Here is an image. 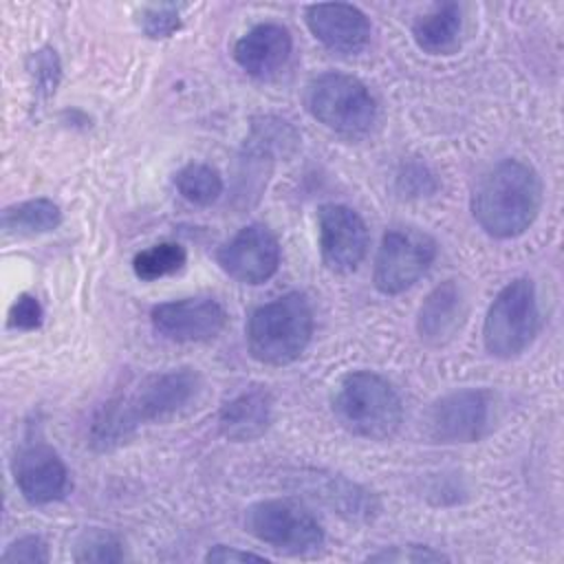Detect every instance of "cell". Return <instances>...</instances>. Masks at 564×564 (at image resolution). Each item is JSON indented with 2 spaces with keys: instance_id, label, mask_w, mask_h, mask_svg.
I'll return each mask as SVG.
<instances>
[{
  "instance_id": "cell-1",
  "label": "cell",
  "mask_w": 564,
  "mask_h": 564,
  "mask_svg": "<svg viewBox=\"0 0 564 564\" xmlns=\"http://www.w3.org/2000/svg\"><path fill=\"white\" fill-rule=\"evenodd\" d=\"M542 207L540 174L524 161L502 159L476 183L471 214L480 229L494 238L522 236Z\"/></svg>"
},
{
  "instance_id": "cell-2",
  "label": "cell",
  "mask_w": 564,
  "mask_h": 564,
  "mask_svg": "<svg viewBox=\"0 0 564 564\" xmlns=\"http://www.w3.org/2000/svg\"><path fill=\"white\" fill-rule=\"evenodd\" d=\"M313 335V306L304 293L291 291L253 308L247 322V346L267 366L293 364Z\"/></svg>"
},
{
  "instance_id": "cell-3",
  "label": "cell",
  "mask_w": 564,
  "mask_h": 564,
  "mask_svg": "<svg viewBox=\"0 0 564 564\" xmlns=\"http://www.w3.org/2000/svg\"><path fill=\"white\" fill-rule=\"evenodd\" d=\"M333 412L350 434L388 441L403 423V403L394 386L372 370H355L341 377Z\"/></svg>"
},
{
  "instance_id": "cell-4",
  "label": "cell",
  "mask_w": 564,
  "mask_h": 564,
  "mask_svg": "<svg viewBox=\"0 0 564 564\" xmlns=\"http://www.w3.org/2000/svg\"><path fill=\"white\" fill-rule=\"evenodd\" d=\"M306 108L324 128L357 139L377 121V104L364 82L352 75L328 70L306 86Z\"/></svg>"
},
{
  "instance_id": "cell-5",
  "label": "cell",
  "mask_w": 564,
  "mask_h": 564,
  "mask_svg": "<svg viewBox=\"0 0 564 564\" xmlns=\"http://www.w3.org/2000/svg\"><path fill=\"white\" fill-rule=\"evenodd\" d=\"M538 328L540 308L535 284L529 278H516L491 302L482 324V341L489 355L511 359L533 344Z\"/></svg>"
},
{
  "instance_id": "cell-6",
  "label": "cell",
  "mask_w": 564,
  "mask_h": 564,
  "mask_svg": "<svg viewBox=\"0 0 564 564\" xmlns=\"http://www.w3.org/2000/svg\"><path fill=\"white\" fill-rule=\"evenodd\" d=\"M245 529L262 544L282 555L306 557L324 546V529L317 518L300 502L269 498L253 502L245 511Z\"/></svg>"
},
{
  "instance_id": "cell-7",
  "label": "cell",
  "mask_w": 564,
  "mask_h": 564,
  "mask_svg": "<svg viewBox=\"0 0 564 564\" xmlns=\"http://www.w3.org/2000/svg\"><path fill=\"white\" fill-rule=\"evenodd\" d=\"M200 375L192 368H174L156 375H148L132 392L110 399L121 414L126 430L137 432L143 423L165 421L185 410L200 392Z\"/></svg>"
},
{
  "instance_id": "cell-8",
  "label": "cell",
  "mask_w": 564,
  "mask_h": 564,
  "mask_svg": "<svg viewBox=\"0 0 564 564\" xmlns=\"http://www.w3.org/2000/svg\"><path fill=\"white\" fill-rule=\"evenodd\" d=\"M436 258V242L421 229L397 227L381 238L372 282L383 295H397L416 284Z\"/></svg>"
},
{
  "instance_id": "cell-9",
  "label": "cell",
  "mask_w": 564,
  "mask_h": 564,
  "mask_svg": "<svg viewBox=\"0 0 564 564\" xmlns=\"http://www.w3.org/2000/svg\"><path fill=\"white\" fill-rule=\"evenodd\" d=\"M494 419V394L482 388H463L441 397L427 414V432L436 443L480 441Z\"/></svg>"
},
{
  "instance_id": "cell-10",
  "label": "cell",
  "mask_w": 564,
  "mask_h": 564,
  "mask_svg": "<svg viewBox=\"0 0 564 564\" xmlns=\"http://www.w3.org/2000/svg\"><path fill=\"white\" fill-rule=\"evenodd\" d=\"M150 322L154 333L167 341L196 344L209 341L225 330L227 311L218 300L196 295L156 304Z\"/></svg>"
},
{
  "instance_id": "cell-11",
  "label": "cell",
  "mask_w": 564,
  "mask_h": 564,
  "mask_svg": "<svg viewBox=\"0 0 564 564\" xmlns=\"http://www.w3.org/2000/svg\"><path fill=\"white\" fill-rule=\"evenodd\" d=\"M322 262L335 273L355 271L368 251L364 218L348 205L326 203L317 209Z\"/></svg>"
},
{
  "instance_id": "cell-12",
  "label": "cell",
  "mask_w": 564,
  "mask_h": 564,
  "mask_svg": "<svg viewBox=\"0 0 564 564\" xmlns=\"http://www.w3.org/2000/svg\"><path fill=\"white\" fill-rule=\"evenodd\" d=\"M216 260L236 282L262 284L273 278L280 267V242L269 227L253 223L227 240L218 249Z\"/></svg>"
},
{
  "instance_id": "cell-13",
  "label": "cell",
  "mask_w": 564,
  "mask_h": 564,
  "mask_svg": "<svg viewBox=\"0 0 564 564\" xmlns=\"http://www.w3.org/2000/svg\"><path fill=\"white\" fill-rule=\"evenodd\" d=\"M15 487L31 505H51L70 489V476L59 454L46 443L24 445L11 460Z\"/></svg>"
},
{
  "instance_id": "cell-14",
  "label": "cell",
  "mask_w": 564,
  "mask_h": 564,
  "mask_svg": "<svg viewBox=\"0 0 564 564\" xmlns=\"http://www.w3.org/2000/svg\"><path fill=\"white\" fill-rule=\"evenodd\" d=\"M304 20L313 37L335 53H359L370 40V20L355 4H308Z\"/></svg>"
},
{
  "instance_id": "cell-15",
  "label": "cell",
  "mask_w": 564,
  "mask_h": 564,
  "mask_svg": "<svg viewBox=\"0 0 564 564\" xmlns=\"http://www.w3.org/2000/svg\"><path fill=\"white\" fill-rule=\"evenodd\" d=\"M293 51L289 29L275 22H262L251 26L234 44L236 64L256 79H271L278 75Z\"/></svg>"
},
{
  "instance_id": "cell-16",
  "label": "cell",
  "mask_w": 564,
  "mask_h": 564,
  "mask_svg": "<svg viewBox=\"0 0 564 564\" xmlns=\"http://www.w3.org/2000/svg\"><path fill=\"white\" fill-rule=\"evenodd\" d=\"M467 293L456 280H445L423 300L416 315V330L430 346H443L456 337L467 319Z\"/></svg>"
},
{
  "instance_id": "cell-17",
  "label": "cell",
  "mask_w": 564,
  "mask_h": 564,
  "mask_svg": "<svg viewBox=\"0 0 564 564\" xmlns=\"http://www.w3.org/2000/svg\"><path fill=\"white\" fill-rule=\"evenodd\" d=\"M273 416V399L264 388H249L227 401L218 412L220 434L229 441L260 438Z\"/></svg>"
},
{
  "instance_id": "cell-18",
  "label": "cell",
  "mask_w": 564,
  "mask_h": 564,
  "mask_svg": "<svg viewBox=\"0 0 564 564\" xmlns=\"http://www.w3.org/2000/svg\"><path fill=\"white\" fill-rule=\"evenodd\" d=\"M463 13L456 2H443L412 24L416 46L427 55H452L460 44Z\"/></svg>"
},
{
  "instance_id": "cell-19",
  "label": "cell",
  "mask_w": 564,
  "mask_h": 564,
  "mask_svg": "<svg viewBox=\"0 0 564 564\" xmlns=\"http://www.w3.org/2000/svg\"><path fill=\"white\" fill-rule=\"evenodd\" d=\"M313 496L348 520H372L379 513V502L372 491L344 476H317Z\"/></svg>"
},
{
  "instance_id": "cell-20",
  "label": "cell",
  "mask_w": 564,
  "mask_h": 564,
  "mask_svg": "<svg viewBox=\"0 0 564 564\" xmlns=\"http://www.w3.org/2000/svg\"><path fill=\"white\" fill-rule=\"evenodd\" d=\"M62 209L51 198H31L4 207L2 231L4 236H40L57 229Z\"/></svg>"
},
{
  "instance_id": "cell-21",
  "label": "cell",
  "mask_w": 564,
  "mask_h": 564,
  "mask_svg": "<svg viewBox=\"0 0 564 564\" xmlns=\"http://www.w3.org/2000/svg\"><path fill=\"white\" fill-rule=\"evenodd\" d=\"M174 185L187 203L200 207L216 203L223 194V176L207 163H187L176 172Z\"/></svg>"
},
{
  "instance_id": "cell-22",
  "label": "cell",
  "mask_w": 564,
  "mask_h": 564,
  "mask_svg": "<svg viewBox=\"0 0 564 564\" xmlns=\"http://www.w3.org/2000/svg\"><path fill=\"white\" fill-rule=\"evenodd\" d=\"M187 262V251L178 242H159L132 258V271L139 280L152 282L181 271Z\"/></svg>"
},
{
  "instance_id": "cell-23",
  "label": "cell",
  "mask_w": 564,
  "mask_h": 564,
  "mask_svg": "<svg viewBox=\"0 0 564 564\" xmlns=\"http://www.w3.org/2000/svg\"><path fill=\"white\" fill-rule=\"evenodd\" d=\"M73 560L75 562H121L123 549L112 533L93 529L77 540Z\"/></svg>"
},
{
  "instance_id": "cell-24",
  "label": "cell",
  "mask_w": 564,
  "mask_h": 564,
  "mask_svg": "<svg viewBox=\"0 0 564 564\" xmlns=\"http://www.w3.org/2000/svg\"><path fill=\"white\" fill-rule=\"evenodd\" d=\"M29 75L33 79V88L37 95L42 97H51L59 84V75H62V66L59 59L55 55L53 48H40L35 53H31L29 62H26Z\"/></svg>"
},
{
  "instance_id": "cell-25",
  "label": "cell",
  "mask_w": 564,
  "mask_h": 564,
  "mask_svg": "<svg viewBox=\"0 0 564 564\" xmlns=\"http://www.w3.org/2000/svg\"><path fill=\"white\" fill-rule=\"evenodd\" d=\"M141 29L145 31L148 37H154V40L174 35L181 29L178 7H174V4L145 7L141 11Z\"/></svg>"
},
{
  "instance_id": "cell-26",
  "label": "cell",
  "mask_w": 564,
  "mask_h": 564,
  "mask_svg": "<svg viewBox=\"0 0 564 564\" xmlns=\"http://www.w3.org/2000/svg\"><path fill=\"white\" fill-rule=\"evenodd\" d=\"M449 557L432 546H421V544H403V546H390L383 551H377L372 555H368V562H412V564H421V562H447Z\"/></svg>"
},
{
  "instance_id": "cell-27",
  "label": "cell",
  "mask_w": 564,
  "mask_h": 564,
  "mask_svg": "<svg viewBox=\"0 0 564 564\" xmlns=\"http://www.w3.org/2000/svg\"><path fill=\"white\" fill-rule=\"evenodd\" d=\"M2 562L44 564V562H48V544L40 535H22L4 549Z\"/></svg>"
},
{
  "instance_id": "cell-28",
  "label": "cell",
  "mask_w": 564,
  "mask_h": 564,
  "mask_svg": "<svg viewBox=\"0 0 564 564\" xmlns=\"http://www.w3.org/2000/svg\"><path fill=\"white\" fill-rule=\"evenodd\" d=\"M44 319V308L35 295L22 293L9 308V326L18 330H35Z\"/></svg>"
},
{
  "instance_id": "cell-29",
  "label": "cell",
  "mask_w": 564,
  "mask_h": 564,
  "mask_svg": "<svg viewBox=\"0 0 564 564\" xmlns=\"http://www.w3.org/2000/svg\"><path fill=\"white\" fill-rule=\"evenodd\" d=\"M205 562H218V564H231V562H267L264 555L260 553H251V551H242L236 546H225V544H216L205 553Z\"/></svg>"
}]
</instances>
